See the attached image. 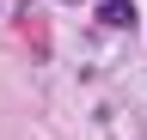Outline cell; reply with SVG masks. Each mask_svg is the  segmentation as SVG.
<instances>
[{"label": "cell", "mask_w": 147, "mask_h": 140, "mask_svg": "<svg viewBox=\"0 0 147 140\" xmlns=\"http://www.w3.org/2000/svg\"><path fill=\"white\" fill-rule=\"evenodd\" d=\"M135 25V0H104L98 6V31H129Z\"/></svg>", "instance_id": "cell-1"}]
</instances>
